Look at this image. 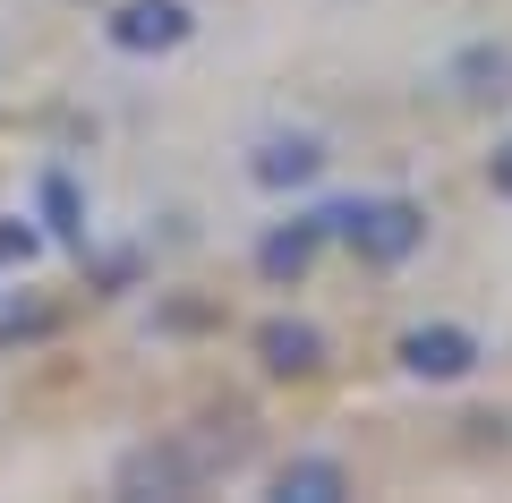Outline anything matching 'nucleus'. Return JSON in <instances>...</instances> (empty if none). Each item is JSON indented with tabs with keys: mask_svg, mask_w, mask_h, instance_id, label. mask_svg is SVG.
I'll return each mask as SVG.
<instances>
[{
	"mask_svg": "<svg viewBox=\"0 0 512 503\" xmlns=\"http://www.w3.org/2000/svg\"><path fill=\"white\" fill-rule=\"evenodd\" d=\"M427 205L419 197H393V188H367V197H333L325 205V239L367 273H402L410 256H427Z\"/></svg>",
	"mask_w": 512,
	"mask_h": 503,
	"instance_id": "nucleus-1",
	"label": "nucleus"
},
{
	"mask_svg": "<svg viewBox=\"0 0 512 503\" xmlns=\"http://www.w3.org/2000/svg\"><path fill=\"white\" fill-rule=\"evenodd\" d=\"M393 367H402L410 384H470L478 367H487V333L461 316H427L410 324L402 342H393Z\"/></svg>",
	"mask_w": 512,
	"mask_h": 503,
	"instance_id": "nucleus-2",
	"label": "nucleus"
},
{
	"mask_svg": "<svg viewBox=\"0 0 512 503\" xmlns=\"http://www.w3.org/2000/svg\"><path fill=\"white\" fill-rule=\"evenodd\" d=\"M325 205H291L282 222H265L256 231V248H248V273L265 290H308V273L325 265Z\"/></svg>",
	"mask_w": 512,
	"mask_h": 503,
	"instance_id": "nucleus-3",
	"label": "nucleus"
},
{
	"mask_svg": "<svg viewBox=\"0 0 512 503\" xmlns=\"http://www.w3.org/2000/svg\"><path fill=\"white\" fill-rule=\"evenodd\" d=\"M325 171H333V145L316 137V128H265V137L248 145V180L265 188V197H308Z\"/></svg>",
	"mask_w": 512,
	"mask_h": 503,
	"instance_id": "nucleus-4",
	"label": "nucleus"
},
{
	"mask_svg": "<svg viewBox=\"0 0 512 503\" xmlns=\"http://www.w3.org/2000/svg\"><path fill=\"white\" fill-rule=\"evenodd\" d=\"M188 35H197L188 0H111V18H103V43L120 60H171Z\"/></svg>",
	"mask_w": 512,
	"mask_h": 503,
	"instance_id": "nucleus-5",
	"label": "nucleus"
},
{
	"mask_svg": "<svg viewBox=\"0 0 512 503\" xmlns=\"http://www.w3.org/2000/svg\"><path fill=\"white\" fill-rule=\"evenodd\" d=\"M248 350H256V367H265L274 384H308V376H325V367H333V333L316 316H291V307L256 324Z\"/></svg>",
	"mask_w": 512,
	"mask_h": 503,
	"instance_id": "nucleus-6",
	"label": "nucleus"
},
{
	"mask_svg": "<svg viewBox=\"0 0 512 503\" xmlns=\"http://www.w3.org/2000/svg\"><path fill=\"white\" fill-rule=\"evenodd\" d=\"M436 86L453 94L461 111H504L512 103V43H495V35L453 43V52L436 60Z\"/></svg>",
	"mask_w": 512,
	"mask_h": 503,
	"instance_id": "nucleus-7",
	"label": "nucleus"
},
{
	"mask_svg": "<svg viewBox=\"0 0 512 503\" xmlns=\"http://www.w3.org/2000/svg\"><path fill=\"white\" fill-rule=\"evenodd\" d=\"M214 478V452L180 444V435H163V444H137L120 461V495H197V486Z\"/></svg>",
	"mask_w": 512,
	"mask_h": 503,
	"instance_id": "nucleus-8",
	"label": "nucleus"
},
{
	"mask_svg": "<svg viewBox=\"0 0 512 503\" xmlns=\"http://www.w3.org/2000/svg\"><path fill=\"white\" fill-rule=\"evenodd\" d=\"M265 495H274V503H350L359 478H350L342 452H291V461L265 478Z\"/></svg>",
	"mask_w": 512,
	"mask_h": 503,
	"instance_id": "nucleus-9",
	"label": "nucleus"
},
{
	"mask_svg": "<svg viewBox=\"0 0 512 503\" xmlns=\"http://www.w3.org/2000/svg\"><path fill=\"white\" fill-rule=\"evenodd\" d=\"M43 256V231H35V214H0V273H26Z\"/></svg>",
	"mask_w": 512,
	"mask_h": 503,
	"instance_id": "nucleus-10",
	"label": "nucleus"
},
{
	"mask_svg": "<svg viewBox=\"0 0 512 503\" xmlns=\"http://www.w3.org/2000/svg\"><path fill=\"white\" fill-rule=\"evenodd\" d=\"M43 222H52V239H86V222H77V188H69V171H43Z\"/></svg>",
	"mask_w": 512,
	"mask_h": 503,
	"instance_id": "nucleus-11",
	"label": "nucleus"
},
{
	"mask_svg": "<svg viewBox=\"0 0 512 503\" xmlns=\"http://www.w3.org/2000/svg\"><path fill=\"white\" fill-rule=\"evenodd\" d=\"M487 197L512 205V137H495V154H487Z\"/></svg>",
	"mask_w": 512,
	"mask_h": 503,
	"instance_id": "nucleus-12",
	"label": "nucleus"
}]
</instances>
